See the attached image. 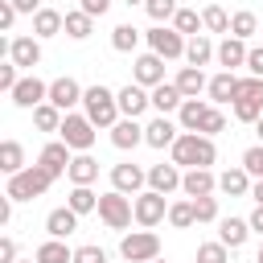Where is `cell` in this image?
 <instances>
[{
	"mask_svg": "<svg viewBox=\"0 0 263 263\" xmlns=\"http://www.w3.org/2000/svg\"><path fill=\"white\" fill-rule=\"evenodd\" d=\"M58 136H62V144H66L70 152H90V144H95L99 132H95V123H90L86 115H74V111H70V115L62 119V132H58Z\"/></svg>",
	"mask_w": 263,
	"mask_h": 263,
	"instance_id": "6",
	"label": "cell"
},
{
	"mask_svg": "<svg viewBox=\"0 0 263 263\" xmlns=\"http://www.w3.org/2000/svg\"><path fill=\"white\" fill-rule=\"evenodd\" d=\"M62 119H66V111H58L53 103L33 107V123H37V132H62Z\"/></svg>",
	"mask_w": 263,
	"mask_h": 263,
	"instance_id": "34",
	"label": "cell"
},
{
	"mask_svg": "<svg viewBox=\"0 0 263 263\" xmlns=\"http://www.w3.org/2000/svg\"><path fill=\"white\" fill-rule=\"evenodd\" d=\"M8 218H12V197L4 193V197H0V226H8Z\"/></svg>",
	"mask_w": 263,
	"mask_h": 263,
	"instance_id": "55",
	"label": "cell"
},
{
	"mask_svg": "<svg viewBox=\"0 0 263 263\" xmlns=\"http://www.w3.org/2000/svg\"><path fill=\"white\" fill-rule=\"evenodd\" d=\"M37 263H74V251L62 242V238H49V242H41L37 247V255H33Z\"/></svg>",
	"mask_w": 263,
	"mask_h": 263,
	"instance_id": "32",
	"label": "cell"
},
{
	"mask_svg": "<svg viewBox=\"0 0 263 263\" xmlns=\"http://www.w3.org/2000/svg\"><path fill=\"white\" fill-rule=\"evenodd\" d=\"M16 70H21V66H12V62H8V66H0V90H8V95L16 90V82H21V74H16Z\"/></svg>",
	"mask_w": 263,
	"mask_h": 263,
	"instance_id": "48",
	"label": "cell"
},
{
	"mask_svg": "<svg viewBox=\"0 0 263 263\" xmlns=\"http://www.w3.org/2000/svg\"><path fill=\"white\" fill-rule=\"evenodd\" d=\"M53 181H58V177H53L45 164H29V168H21L16 177H8V189H4V193H8L12 201H33V197H41Z\"/></svg>",
	"mask_w": 263,
	"mask_h": 263,
	"instance_id": "3",
	"label": "cell"
},
{
	"mask_svg": "<svg viewBox=\"0 0 263 263\" xmlns=\"http://www.w3.org/2000/svg\"><path fill=\"white\" fill-rule=\"evenodd\" d=\"M218 132H226V115L218 111V107H210V115H205V123H201V136H218Z\"/></svg>",
	"mask_w": 263,
	"mask_h": 263,
	"instance_id": "46",
	"label": "cell"
},
{
	"mask_svg": "<svg viewBox=\"0 0 263 263\" xmlns=\"http://www.w3.org/2000/svg\"><path fill=\"white\" fill-rule=\"evenodd\" d=\"M132 82H140L144 90H156V86L164 82V58H160V53H144V58H136Z\"/></svg>",
	"mask_w": 263,
	"mask_h": 263,
	"instance_id": "11",
	"label": "cell"
},
{
	"mask_svg": "<svg viewBox=\"0 0 263 263\" xmlns=\"http://www.w3.org/2000/svg\"><path fill=\"white\" fill-rule=\"evenodd\" d=\"M74 263H107V251H103V247H95V242H86V247H78V251H74Z\"/></svg>",
	"mask_w": 263,
	"mask_h": 263,
	"instance_id": "47",
	"label": "cell"
},
{
	"mask_svg": "<svg viewBox=\"0 0 263 263\" xmlns=\"http://www.w3.org/2000/svg\"><path fill=\"white\" fill-rule=\"evenodd\" d=\"M148 189H156V193H173V189H181V168L177 164H152L148 168Z\"/></svg>",
	"mask_w": 263,
	"mask_h": 263,
	"instance_id": "18",
	"label": "cell"
},
{
	"mask_svg": "<svg viewBox=\"0 0 263 263\" xmlns=\"http://www.w3.org/2000/svg\"><path fill=\"white\" fill-rule=\"evenodd\" d=\"M90 33H95V16H86L82 8L66 12V37H74V41H86Z\"/></svg>",
	"mask_w": 263,
	"mask_h": 263,
	"instance_id": "33",
	"label": "cell"
},
{
	"mask_svg": "<svg viewBox=\"0 0 263 263\" xmlns=\"http://www.w3.org/2000/svg\"><path fill=\"white\" fill-rule=\"evenodd\" d=\"M181 189H185L189 197H214V189H218V177H214L210 168H189V173L181 177Z\"/></svg>",
	"mask_w": 263,
	"mask_h": 263,
	"instance_id": "16",
	"label": "cell"
},
{
	"mask_svg": "<svg viewBox=\"0 0 263 263\" xmlns=\"http://www.w3.org/2000/svg\"><path fill=\"white\" fill-rule=\"evenodd\" d=\"M144 8H148V16H152L156 25H164V21H173V16H177V0H148Z\"/></svg>",
	"mask_w": 263,
	"mask_h": 263,
	"instance_id": "43",
	"label": "cell"
},
{
	"mask_svg": "<svg viewBox=\"0 0 263 263\" xmlns=\"http://www.w3.org/2000/svg\"><path fill=\"white\" fill-rule=\"evenodd\" d=\"M82 95H86V90H82V86H78L70 74L49 82V103H53L58 111H66V115H70V107H74V103H82Z\"/></svg>",
	"mask_w": 263,
	"mask_h": 263,
	"instance_id": "13",
	"label": "cell"
},
{
	"mask_svg": "<svg viewBox=\"0 0 263 263\" xmlns=\"http://www.w3.org/2000/svg\"><path fill=\"white\" fill-rule=\"evenodd\" d=\"M247 53H251V49H247L238 37H226V41L218 45V62H222L226 70H234V66H247Z\"/></svg>",
	"mask_w": 263,
	"mask_h": 263,
	"instance_id": "31",
	"label": "cell"
},
{
	"mask_svg": "<svg viewBox=\"0 0 263 263\" xmlns=\"http://www.w3.org/2000/svg\"><path fill=\"white\" fill-rule=\"evenodd\" d=\"M45 230H49V238H70V234L78 230V214H74L70 205H62V210H49V218H45Z\"/></svg>",
	"mask_w": 263,
	"mask_h": 263,
	"instance_id": "19",
	"label": "cell"
},
{
	"mask_svg": "<svg viewBox=\"0 0 263 263\" xmlns=\"http://www.w3.org/2000/svg\"><path fill=\"white\" fill-rule=\"evenodd\" d=\"M8 62L21 66V70H33L41 62V41L37 37H12L8 41Z\"/></svg>",
	"mask_w": 263,
	"mask_h": 263,
	"instance_id": "12",
	"label": "cell"
},
{
	"mask_svg": "<svg viewBox=\"0 0 263 263\" xmlns=\"http://www.w3.org/2000/svg\"><path fill=\"white\" fill-rule=\"evenodd\" d=\"M234 90H238V78H234L230 70H222V74H214V78H210V86H205V95H210V103H234Z\"/></svg>",
	"mask_w": 263,
	"mask_h": 263,
	"instance_id": "24",
	"label": "cell"
},
{
	"mask_svg": "<svg viewBox=\"0 0 263 263\" xmlns=\"http://www.w3.org/2000/svg\"><path fill=\"white\" fill-rule=\"evenodd\" d=\"M197 222V214H193V201H173L168 205V226H177V230H189Z\"/></svg>",
	"mask_w": 263,
	"mask_h": 263,
	"instance_id": "39",
	"label": "cell"
},
{
	"mask_svg": "<svg viewBox=\"0 0 263 263\" xmlns=\"http://www.w3.org/2000/svg\"><path fill=\"white\" fill-rule=\"evenodd\" d=\"M21 12L12 8V0H0V29H12V21H16Z\"/></svg>",
	"mask_w": 263,
	"mask_h": 263,
	"instance_id": "49",
	"label": "cell"
},
{
	"mask_svg": "<svg viewBox=\"0 0 263 263\" xmlns=\"http://www.w3.org/2000/svg\"><path fill=\"white\" fill-rule=\"evenodd\" d=\"M58 33H66V16L58 8H41L33 16V37L41 41V37H58Z\"/></svg>",
	"mask_w": 263,
	"mask_h": 263,
	"instance_id": "20",
	"label": "cell"
},
{
	"mask_svg": "<svg viewBox=\"0 0 263 263\" xmlns=\"http://www.w3.org/2000/svg\"><path fill=\"white\" fill-rule=\"evenodd\" d=\"M251 33H259V16H255V12H234V16H230V37L247 41Z\"/></svg>",
	"mask_w": 263,
	"mask_h": 263,
	"instance_id": "38",
	"label": "cell"
},
{
	"mask_svg": "<svg viewBox=\"0 0 263 263\" xmlns=\"http://www.w3.org/2000/svg\"><path fill=\"white\" fill-rule=\"evenodd\" d=\"M255 263H263V242H259V255H255Z\"/></svg>",
	"mask_w": 263,
	"mask_h": 263,
	"instance_id": "59",
	"label": "cell"
},
{
	"mask_svg": "<svg viewBox=\"0 0 263 263\" xmlns=\"http://www.w3.org/2000/svg\"><path fill=\"white\" fill-rule=\"evenodd\" d=\"M144 181H148V173L140 164H132V160H123V164L111 168V189H119V193H140Z\"/></svg>",
	"mask_w": 263,
	"mask_h": 263,
	"instance_id": "15",
	"label": "cell"
},
{
	"mask_svg": "<svg viewBox=\"0 0 263 263\" xmlns=\"http://www.w3.org/2000/svg\"><path fill=\"white\" fill-rule=\"evenodd\" d=\"M226 251H230L226 242H201V247H197V263H230Z\"/></svg>",
	"mask_w": 263,
	"mask_h": 263,
	"instance_id": "42",
	"label": "cell"
},
{
	"mask_svg": "<svg viewBox=\"0 0 263 263\" xmlns=\"http://www.w3.org/2000/svg\"><path fill=\"white\" fill-rule=\"evenodd\" d=\"M16 263H37V259H16Z\"/></svg>",
	"mask_w": 263,
	"mask_h": 263,
	"instance_id": "60",
	"label": "cell"
},
{
	"mask_svg": "<svg viewBox=\"0 0 263 263\" xmlns=\"http://www.w3.org/2000/svg\"><path fill=\"white\" fill-rule=\"evenodd\" d=\"M99 218L107 222V230H127L132 218H136V210L127 201V193L111 189V193H99Z\"/></svg>",
	"mask_w": 263,
	"mask_h": 263,
	"instance_id": "4",
	"label": "cell"
},
{
	"mask_svg": "<svg viewBox=\"0 0 263 263\" xmlns=\"http://www.w3.org/2000/svg\"><path fill=\"white\" fill-rule=\"evenodd\" d=\"M0 263H16V242L12 238H0Z\"/></svg>",
	"mask_w": 263,
	"mask_h": 263,
	"instance_id": "52",
	"label": "cell"
},
{
	"mask_svg": "<svg viewBox=\"0 0 263 263\" xmlns=\"http://www.w3.org/2000/svg\"><path fill=\"white\" fill-rule=\"evenodd\" d=\"M222 238L218 242H226L230 251H238L242 242H247V234H251V222L247 218H222V230H218Z\"/></svg>",
	"mask_w": 263,
	"mask_h": 263,
	"instance_id": "28",
	"label": "cell"
},
{
	"mask_svg": "<svg viewBox=\"0 0 263 263\" xmlns=\"http://www.w3.org/2000/svg\"><path fill=\"white\" fill-rule=\"evenodd\" d=\"M74 185H90L95 177H99V160L90 156V152H78L74 160H70V173H66Z\"/></svg>",
	"mask_w": 263,
	"mask_h": 263,
	"instance_id": "26",
	"label": "cell"
},
{
	"mask_svg": "<svg viewBox=\"0 0 263 263\" xmlns=\"http://www.w3.org/2000/svg\"><path fill=\"white\" fill-rule=\"evenodd\" d=\"M189 201H193L197 222H214L218 218V197H189Z\"/></svg>",
	"mask_w": 263,
	"mask_h": 263,
	"instance_id": "44",
	"label": "cell"
},
{
	"mask_svg": "<svg viewBox=\"0 0 263 263\" xmlns=\"http://www.w3.org/2000/svg\"><path fill=\"white\" fill-rule=\"evenodd\" d=\"M12 8H16V12H29V16H37V12H41V0H12Z\"/></svg>",
	"mask_w": 263,
	"mask_h": 263,
	"instance_id": "53",
	"label": "cell"
},
{
	"mask_svg": "<svg viewBox=\"0 0 263 263\" xmlns=\"http://www.w3.org/2000/svg\"><path fill=\"white\" fill-rule=\"evenodd\" d=\"M132 210H136V222H140L144 230H152V226H160V222L168 218V201H164V193H156V189L136 193Z\"/></svg>",
	"mask_w": 263,
	"mask_h": 263,
	"instance_id": "7",
	"label": "cell"
},
{
	"mask_svg": "<svg viewBox=\"0 0 263 263\" xmlns=\"http://www.w3.org/2000/svg\"><path fill=\"white\" fill-rule=\"evenodd\" d=\"M119 255L127 263H152V259H160V238L152 230H132V234H123Z\"/></svg>",
	"mask_w": 263,
	"mask_h": 263,
	"instance_id": "5",
	"label": "cell"
},
{
	"mask_svg": "<svg viewBox=\"0 0 263 263\" xmlns=\"http://www.w3.org/2000/svg\"><path fill=\"white\" fill-rule=\"evenodd\" d=\"M21 168H29V164H25V148H21L16 140H4V144H0V173L16 177Z\"/></svg>",
	"mask_w": 263,
	"mask_h": 263,
	"instance_id": "30",
	"label": "cell"
},
{
	"mask_svg": "<svg viewBox=\"0 0 263 263\" xmlns=\"http://www.w3.org/2000/svg\"><path fill=\"white\" fill-rule=\"evenodd\" d=\"M218 189L222 193H230V197H242V193H251V173L238 164V168H226L222 177H218Z\"/></svg>",
	"mask_w": 263,
	"mask_h": 263,
	"instance_id": "27",
	"label": "cell"
},
{
	"mask_svg": "<svg viewBox=\"0 0 263 263\" xmlns=\"http://www.w3.org/2000/svg\"><path fill=\"white\" fill-rule=\"evenodd\" d=\"M218 160V148H214V140L210 136H201V132H181L177 136V144H173V164L181 168H210Z\"/></svg>",
	"mask_w": 263,
	"mask_h": 263,
	"instance_id": "1",
	"label": "cell"
},
{
	"mask_svg": "<svg viewBox=\"0 0 263 263\" xmlns=\"http://www.w3.org/2000/svg\"><path fill=\"white\" fill-rule=\"evenodd\" d=\"M247 70H251V78H263V49L247 53Z\"/></svg>",
	"mask_w": 263,
	"mask_h": 263,
	"instance_id": "50",
	"label": "cell"
},
{
	"mask_svg": "<svg viewBox=\"0 0 263 263\" xmlns=\"http://www.w3.org/2000/svg\"><path fill=\"white\" fill-rule=\"evenodd\" d=\"M205 115H210V103H201V99H185V103H181V111H177L181 132H201Z\"/></svg>",
	"mask_w": 263,
	"mask_h": 263,
	"instance_id": "21",
	"label": "cell"
},
{
	"mask_svg": "<svg viewBox=\"0 0 263 263\" xmlns=\"http://www.w3.org/2000/svg\"><path fill=\"white\" fill-rule=\"evenodd\" d=\"M148 45H152V53H160L164 62H173V58H185L189 41L177 29H168V25H156V29H148Z\"/></svg>",
	"mask_w": 263,
	"mask_h": 263,
	"instance_id": "8",
	"label": "cell"
},
{
	"mask_svg": "<svg viewBox=\"0 0 263 263\" xmlns=\"http://www.w3.org/2000/svg\"><path fill=\"white\" fill-rule=\"evenodd\" d=\"M210 58H218V49L210 45V37H205V33H197V37H189V45H185V62L201 70V66L210 62Z\"/></svg>",
	"mask_w": 263,
	"mask_h": 263,
	"instance_id": "29",
	"label": "cell"
},
{
	"mask_svg": "<svg viewBox=\"0 0 263 263\" xmlns=\"http://www.w3.org/2000/svg\"><path fill=\"white\" fill-rule=\"evenodd\" d=\"M66 205H70V210H74V214L82 218V214L99 210V193H95L90 185H74V189H70V201H66Z\"/></svg>",
	"mask_w": 263,
	"mask_h": 263,
	"instance_id": "35",
	"label": "cell"
},
{
	"mask_svg": "<svg viewBox=\"0 0 263 263\" xmlns=\"http://www.w3.org/2000/svg\"><path fill=\"white\" fill-rule=\"evenodd\" d=\"M78 8H82V12H86V16H103V12H107V8H111V0H82V4H78Z\"/></svg>",
	"mask_w": 263,
	"mask_h": 263,
	"instance_id": "51",
	"label": "cell"
},
{
	"mask_svg": "<svg viewBox=\"0 0 263 263\" xmlns=\"http://www.w3.org/2000/svg\"><path fill=\"white\" fill-rule=\"evenodd\" d=\"M123 4H127V8H132V4H148V0H123Z\"/></svg>",
	"mask_w": 263,
	"mask_h": 263,
	"instance_id": "58",
	"label": "cell"
},
{
	"mask_svg": "<svg viewBox=\"0 0 263 263\" xmlns=\"http://www.w3.org/2000/svg\"><path fill=\"white\" fill-rule=\"evenodd\" d=\"M181 103H185V95L177 90V82H160V86L152 90V107H156L160 115H168V111H181Z\"/></svg>",
	"mask_w": 263,
	"mask_h": 263,
	"instance_id": "25",
	"label": "cell"
},
{
	"mask_svg": "<svg viewBox=\"0 0 263 263\" xmlns=\"http://www.w3.org/2000/svg\"><path fill=\"white\" fill-rule=\"evenodd\" d=\"M16 107H25V111H33V107H41V103H49V86L37 78V74H21V82H16V90L8 95Z\"/></svg>",
	"mask_w": 263,
	"mask_h": 263,
	"instance_id": "9",
	"label": "cell"
},
{
	"mask_svg": "<svg viewBox=\"0 0 263 263\" xmlns=\"http://www.w3.org/2000/svg\"><path fill=\"white\" fill-rule=\"evenodd\" d=\"M173 82H177V90H181L185 99H197V95H201V90L210 86V78H205V74H201L197 66H181V74H177Z\"/></svg>",
	"mask_w": 263,
	"mask_h": 263,
	"instance_id": "23",
	"label": "cell"
},
{
	"mask_svg": "<svg viewBox=\"0 0 263 263\" xmlns=\"http://www.w3.org/2000/svg\"><path fill=\"white\" fill-rule=\"evenodd\" d=\"M247 222H251V230H255V234H259V238H263V205H255V210H251V218H247Z\"/></svg>",
	"mask_w": 263,
	"mask_h": 263,
	"instance_id": "54",
	"label": "cell"
},
{
	"mask_svg": "<svg viewBox=\"0 0 263 263\" xmlns=\"http://www.w3.org/2000/svg\"><path fill=\"white\" fill-rule=\"evenodd\" d=\"M136 45H140V29H136V25H115V29H111V49L132 53Z\"/></svg>",
	"mask_w": 263,
	"mask_h": 263,
	"instance_id": "36",
	"label": "cell"
},
{
	"mask_svg": "<svg viewBox=\"0 0 263 263\" xmlns=\"http://www.w3.org/2000/svg\"><path fill=\"white\" fill-rule=\"evenodd\" d=\"M111 144H115L119 152H127V148L144 144V127H140L136 119H119V123L111 127Z\"/></svg>",
	"mask_w": 263,
	"mask_h": 263,
	"instance_id": "22",
	"label": "cell"
},
{
	"mask_svg": "<svg viewBox=\"0 0 263 263\" xmlns=\"http://www.w3.org/2000/svg\"><path fill=\"white\" fill-rule=\"evenodd\" d=\"M177 136H181V132H177V123H173L168 115H156L152 123H144V144H148V148H173Z\"/></svg>",
	"mask_w": 263,
	"mask_h": 263,
	"instance_id": "14",
	"label": "cell"
},
{
	"mask_svg": "<svg viewBox=\"0 0 263 263\" xmlns=\"http://www.w3.org/2000/svg\"><path fill=\"white\" fill-rule=\"evenodd\" d=\"M173 29H177L181 37H197V29H205V25H201V16H197L193 8H177V16H173Z\"/></svg>",
	"mask_w": 263,
	"mask_h": 263,
	"instance_id": "37",
	"label": "cell"
},
{
	"mask_svg": "<svg viewBox=\"0 0 263 263\" xmlns=\"http://www.w3.org/2000/svg\"><path fill=\"white\" fill-rule=\"evenodd\" d=\"M82 107H86V119L95 123V127H115L123 115H119V95L115 90H107L103 82H95V86H86V95H82Z\"/></svg>",
	"mask_w": 263,
	"mask_h": 263,
	"instance_id": "2",
	"label": "cell"
},
{
	"mask_svg": "<svg viewBox=\"0 0 263 263\" xmlns=\"http://www.w3.org/2000/svg\"><path fill=\"white\" fill-rule=\"evenodd\" d=\"M242 168H247L251 177H259V181H263V144H255V148H247V152H242Z\"/></svg>",
	"mask_w": 263,
	"mask_h": 263,
	"instance_id": "45",
	"label": "cell"
},
{
	"mask_svg": "<svg viewBox=\"0 0 263 263\" xmlns=\"http://www.w3.org/2000/svg\"><path fill=\"white\" fill-rule=\"evenodd\" d=\"M152 263H164V259H152Z\"/></svg>",
	"mask_w": 263,
	"mask_h": 263,
	"instance_id": "61",
	"label": "cell"
},
{
	"mask_svg": "<svg viewBox=\"0 0 263 263\" xmlns=\"http://www.w3.org/2000/svg\"><path fill=\"white\" fill-rule=\"evenodd\" d=\"M119 95V115L123 119H140L148 107H152V90H144L140 82H127L123 90H115Z\"/></svg>",
	"mask_w": 263,
	"mask_h": 263,
	"instance_id": "10",
	"label": "cell"
},
{
	"mask_svg": "<svg viewBox=\"0 0 263 263\" xmlns=\"http://www.w3.org/2000/svg\"><path fill=\"white\" fill-rule=\"evenodd\" d=\"M234 119L238 123H259L263 119V99H234Z\"/></svg>",
	"mask_w": 263,
	"mask_h": 263,
	"instance_id": "40",
	"label": "cell"
},
{
	"mask_svg": "<svg viewBox=\"0 0 263 263\" xmlns=\"http://www.w3.org/2000/svg\"><path fill=\"white\" fill-rule=\"evenodd\" d=\"M70 160H74V156H70V148H66L62 140H53V144H45V148H41V156H37V164H45V168H49L53 177H62V173H70Z\"/></svg>",
	"mask_w": 263,
	"mask_h": 263,
	"instance_id": "17",
	"label": "cell"
},
{
	"mask_svg": "<svg viewBox=\"0 0 263 263\" xmlns=\"http://www.w3.org/2000/svg\"><path fill=\"white\" fill-rule=\"evenodd\" d=\"M251 197H255V205H263V181H255V185H251Z\"/></svg>",
	"mask_w": 263,
	"mask_h": 263,
	"instance_id": "56",
	"label": "cell"
},
{
	"mask_svg": "<svg viewBox=\"0 0 263 263\" xmlns=\"http://www.w3.org/2000/svg\"><path fill=\"white\" fill-rule=\"evenodd\" d=\"M201 25H205L210 33H226V37H230V16H226V8H218V4H210V8L201 12Z\"/></svg>",
	"mask_w": 263,
	"mask_h": 263,
	"instance_id": "41",
	"label": "cell"
},
{
	"mask_svg": "<svg viewBox=\"0 0 263 263\" xmlns=\"http://www.w3.org/2000/svg\"><path fill=\"white\" fill-rule=\"evenodd\" d=\"M255 132H259V144H263V119H259V123H255Z\"/></svg>",
	"mask_w": 263,
	"mask_h": 263,
	"instance_id": "57",
	"label": "cell"
}]
</instances>
